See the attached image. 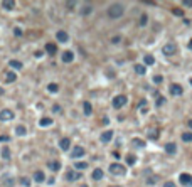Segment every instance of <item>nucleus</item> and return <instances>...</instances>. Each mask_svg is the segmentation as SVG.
Masks as SVG:
<instances>
[{
    "instance_id": "obj_1",
    "label": "nucleus",
    "mask_w": 192,
    "mask_h": 187,
    "mask_svg": "<svg viewBox=\"0 0 192 187\" xmlns=\"http://www.w3.org/2000/svg\"><path fill=\"white\" fill-rule=\"evenodd\" d=\"M123 14H125V5L123 4H113V5H110V9H108L110 19H120Z\"/></svg>"
},
{
    "instance_id": "obj_2",
    "label": "nucleus",
    "mask_w": 192,
    "mask_h": 187,
    "mask_svg": "<svg viewBox=\"0 0 192 187\" xmlns=\"http://www.w3.org/2000/svg\"><path fill=\"white\" fill-rule=\"evenodd\" d=\"M125 103H126V96H125V94H118V96L113 98V108H115V110H120V108L125 106Z\"/></svg>"
},
{
    "instance_id": "obj_3",
    "label": "nucleus",
    "mask_w": 192,
    "mask_h": 187,
    "mask_svg": "<svg viewBox=\"0 0 192 187\" xmlns=\"http://www.w3.org/2000/svg\"><path fill=\"white\" fill-rule=\"evenodd\" d=\"M110 172L113 175H123L125 172H126V169H125L121 164H111V165H110Z\"/></svg>"
},
{
    "instance_id": "obj_4",
    "label": "nucleus",
    "mask_w": 192,
    "mask_h": 187,
    "mask_svg": "<svg viewBox=\"0 0 192 187\" xmlns=\"http://www.w3.org/2000/svg\"><path fill=\"white\" fill-rule=\"evenodd\" d=\"M162 52L165 56H174L175 52H177V46H175L174 42H167L165 46L162 47Z\"/></svg>"
},
{
    "instance_id": "obj_5",
    "label": "nucleus",
    "mask_w": 192,
    "mask_h": 187,
    "mask_svg": "<svg viewBox=\"0 0 192 187\" xmlns=\"http://www.w3.org/2000/svg\"><path fill=\"white\" fill-rule=\"evenodd\" d=\"M81 177H83V174H81V172H78V170H69L68 174H66V180H69V182L79 180Z\"/></svg>"
},
{
    "instance_id": "obj_6",
    "label": "nucleus",
    "mask_w": 192,
    "mask_h": 187,
    "mask_svg": "<svg viewBox=\"0 0 192 187\" xmlns=\"http://www.w3.org/2000/svg\"><path fill=\"white\" fill-rule=\"evenodd\" d=\"M179 182L182 184V185H192V175L190 174H180L179 177Z\"/></svg>"
},
{
    "instance_id": "obj_7",
    "label": "nucleus",
    "mask_w": 192,
    "mask_h": 187,
    "mask_svg": "<svg viewBox=\"0 0 192 187\" xmlns=\"http://www.w3.org/2000/svg\"><path fill=\"white\" fill-rule=\"evenodd\" d=\"M14 111L12 110H2L0 111V120H4V121H9V120L14 118Z\"/></svg>"
},
{
    "instance_id": "obj_8",
    "label": "nucleus",
    "mask_w": 192,
    "mask_h": 187,
    "mask_svg": "<svg viewBox=\"0 0 192 187\" xmlns=\"http://www.w3.org/2000/svg\"><path fill=\"white\" fill-rule=\"evenodd\" d=\"M56 39H57V41H59V42H68L69 41V35H68V32H66V30H57V32H56Z\"/></svg>"
},
{
    "instance_id": "obj_9",
    "label": "nucleus",
    "mask_w": 192,
    "mask_h": 187,
    "mask_svg": "<svg viewBox=\"0 0 192 187\" xmlns=\"http://www.w3.org/2000/svg\"><path fill=\"white\" fill-rule=\"evenodd\" d=\"M170 93L174 94V96H180V94L184 93V89L180 84H177V83H174V84H170Z\"/></svg>"
},
{
    "instance_id": "obj_10",
    "label": "nucleus",
    "mask_w": 192,
    "mask_h": 187,
    "mask_svg": "<svg viewBox=\"0 0 192 187\" xmlns=\"http://www.w3.org/2000/svg\"><path fill=\"white\" fill-rule=\"evenodd\" d=\"M2 184H5L7 187H10V185L15 184V179H14L12 175H9V174H4L2 175Z\"/></svg>"
},
{
    "instance_id": "obj_11",
    "label": "nucleus",
    "mask_w": 192,
    "mask_h": 187,
    "mask_svg": "<svg viewBox=\"0 0 192 187\" xmlns=\"http://www.w3.org/2000/svg\"><path fill=\"white\" fill-rule=\"evenodd\" d=\"M111 138H113V130H106V132L101 133V142L103 143H110Z\"/></svg>"
},
{
    "instance_id": "obj_12",
    "label": "nucleus",
    "mask_w": 192,
    "mask_h": 187,
    "mask_svg": "<svg viewBox=\"0 0 192 187\" xmlns=\"http://www.w3.org/2000/svg\"><path fill=\"white\" fill-rule=\"evenodd\" d=\"M73 59H74L73 51H64V52H62V63L69 64V63H73Z\"/></svg>"
},
{
    "instance_id": "obj_13",
    "label": "nucleus",
    "mask_w": 192,
    "mask_h": 187,
    "mask_svg": "<svg viewBox=\"0 0 192 187\" xmlns=\"http://www.w3.org/2000/svg\"><path fill=\"white\" fill-rule=\"evenodd\" d=\"M83 155H84V149H83V147H74L73 152H71V157L73 158H79V157H83Z\"/></svg>"
},
{
    "instance_id": "obj_14",
    "label": "nucleus",
    "mask_w": 192,
    "mask_h": 187,
    "mask_svg": "<svg viewBox=\"0 0 192 187\" xmlns=\"http://www.w3.org/2000/svg\"><path fill=\"white\" fill-rule=\"evenodd\" d=\"M165 152L170 153V155H174V153L177 152V145H175L174 142H169V143H165Z\"/></svg>"
},
{
    "instance_id": "obj_15",
    "label": "nucleus",
    "mask_w": 192,
    "mask_h": 187,
    "mask_svg": "<svg viewBox=\"0 0 192 187\" xmlns=\"http://www.w3.org/2000/svg\"><path fill=\"white\" fill-rule=\"evenodd\" d=\"M2 9H5V10H14V9H15V2L4 0V2H2Z\"/></svg>"
},
{
    "instance_id": "obj_16",
    "label": "nucleus",
    "mask_w": 192,
    "mask_h": 187,
    "mask_svg": "<svg viewBox=\"0 0 192 187\" xmlns=\"http://www.w3.org/2000/svg\"><path fill=\"white\" fill-rule=\"evenodd\" d=\"M34 179H35V182L42 184L44 180H46V175H44V172H41V170H37V172H34Z\"/></svg>"
},
{
    "instance_id": "obj_17",
    "label": "nucleus",
    "mask_w": 192,
    "mask_h": 187,
    "mask_svg": "<svg viewBox=\"0 0 192 187\" xmlns=\"http://www.w3.org/2000/svg\"><path fill=\"white\" fill-rule=\"evenodd\" d=\"M69 145H71V140H69V138H62V140L59 142L61 150H64V152H66V150H69Z\"/></svg>"
},
{
    "instance_id": "obj_18",
    "label": "nucleus",
    "mask_w": 192,
    "mask_h": 187,
    "mask_svg": "<svg viewBox=\"0 0 192 187\" xmlns=\"http://www.w3.org/2000/svg\"><path fill=\"white\" fill-rule=\"evenodd\" d=\"M83 111H84V115H86V116H90L91 113H93V108H91V103H88V101H84V103H83Z\"/></svg>"
},
{
    "instance_id": "obj_19",
    "label": "nucleus",
    "mask_w": 192,
    "mask_h": 187,
    "mask_svg": "<svg viewBox=\"0 0 192 187\" xmlns=\"http://www.w3.org/2000/svg\"><path fill=\"white\" fill-rule=\"evenodd\" d=\"M2 158H5V160H9L10 158V149L9 147H7V145H4V147H2Z\"/></svg>"
},
{
    "instance_id": "obj_20",
    "label": "nucleus",
    "mask_w": 192,
    "mask_h": 187,
    "mask_svg": "<svg viewBox=\"0 0 192 187\" xmlns=\"http://www.w3.org/2000/svg\"><path fill=\"white\" fill-rule=\"evenodd\" d=\"M47 165H49V169H51V170H54V172H57V170L61 169V162H57V160H52V162H49Z\"/></svg>"
},
{
    "instance_id": "obj_21",
    "label": "nucleus",
    "mask_w": 192,
    "mask_h": 187,
    "mask_svg": "<svg viewBox=\"0 0 192 187\" xmlns=\"http://www.w3.org/2000/svg\"><path fill=\"white\" fill-rule=\"evenodd\" d=\"M91 177H93L94 180H101V179H103V170L101 169H94V172H93Z\"/></svg>"
},
{
    "instance_id": "obj_22",
    "label": "nucleus",
    "mask_w": 192,
    "mask_h": 187,
    "mask_svg": "<svg viewBox=\"0 0 192 187\" xmlns=\"http://www.w3.org/2000/svg\"><path fill=\"white\" fill-rule=\"evenodd\" d=\"M15 78H17V76H15V72H14V71H9L7 74H5V81H7V83H14Z\"/></svg>"
},
{
    "instance_id": "obj_23",
    "label": "nucleus",
    "mask_w": 192,
    "mask_h": 187,
    "mask_svg": "<svg viewBox=\"0 0 192 187\" xmlns=\"http://www.w3.org/2000/svg\"><path fill=\"white\" fill-rule=\"evenodd\" d=\"M9 64H10V68H14V69H22V63L20 61H15V59H12V61H9Z\"/></svg>"
},
{
    "instance_id": "obj_24",
    "label": "nucleus",
    "mask_w": 192,
    "mask_h": 187,
    "mask_svg": "<svg viewBox=\"0 0 192 187\" xmlns=\"http://www.w3.org/2000/svg\"><path fill=\"white\" fill-rule=\"evenodd\" d=\"M15 133H17L19 136H24L27 133V130H26V127H24V125H19V127L15 128Z\"/></svg>"
},
{
    "instance_id": "obj_25",
    "label": "nucleus",
    "mask_w": 192,
    "mask_h": 187,
    "mask_svg": "<svg viewBox=\"0 0 192 187\" xmlns=\"http://www.w3.org/2000/svg\"><path fill=\"white\" fill-rule=\"evenodd\" d=\"M135 72L140 74V76H143V74H145V66H142V64H135Z\"/></svg>"
},
{
    "instance_id": "obj_26",
    "label": "nucleus",
    "mask_w": 192,
    "mask_h": 187,
    "mask_svg": "<svg viewBox=\"0 0 192 187\" xmlns=\"http://www.w3.org/2000/svg\"><path fill=\"white\" fill-rule=\"evenodd\" d=\"M39 125H41V127H49V125H52V120L51 118H41L39 120Z\"/></svg>"
},
{
    "instance_id": "obj_27",
    "label": "nucleus",
    "mask_w": 192,
    "mask_h": 187,
    "mask_svg": "<svg viewBox=\"0 0 192 187\" xmlns=\"http://www.w3.org/2000/svg\"><path fill=\"white\" fill-rule=\"evenodd\" d=\"M46 51H47V54H56V46L52 42L46 44Z\"/></svg>"
},
{
    "instance_id": "obj_28",
    "label": "nucleus",
    "mask_w": 192,
    "mask_h": 187,
    "mask_svg": "<svg viewBox=\"0 0 192 187\" xmlns=\"http://www.w3.org/2000/svg\"><path fill=\"white\" fill-rule=\"evenodd\" d=\"M143 61H145L147 66H152V64L155 63V57H154V56H150V54H147V56H145V59H143Z\"/></svg>"
},
{
    "instance_id": "obj_29",
    "label": "nucleus",
    "mask_w": 192,
    "mask_h": 187,
    "mask_svg": "<svg viewBox=\"0 0 192 187\" xmlns=\"http://www.w3.org/2000/svg\"><path fill=\"white\" fill-rule=\"evenodd\" d=\"M78 169V172H79V170H84V169H88V164H86V162H76V165H74Z\"/></svg>"
},
{
    "instance_id": "obj_30",
    "label": "nucleus",
    "mask_w": 192,
    "mask_h": 187,
    "mask_svg": "<svg viewBox=\"0 0 192 187\" xmlns=\"http://www.w3.org/2000/svg\"><path fill=\"white\" fill-rule=\"evenodd\" d=\"M47 89H49L51 93H57V91H59V86L56 84V83H51V84L47 86Z\"/></svg>"
},
{
    "instance_id": "obj_31",
    "label": "nucleus",
    "mask_w": 192,
    "mask_h": 187,
    "mask_svg": "<svg viewBox=\"0 0 192 187\" xmlns=\"http://www.w3.org/2000/svg\"><path fill=\"white\" fill-rule=\"evenodd\" d=\"M91 10H93V7H91L90 4H88V5H84V7H83L81 14H83V15H88V14H91Z\"/></svg>"
},
{
    "instance_id": "obj_32",
    "label": "nucleus",
    "mask_w": 192,
    "mask_h": 187,
    "mask_svg": "<svg viewBox=\"0 0 192 187\" xmlns=\"http://www.w3.org/2000/svg\"><path fill=\"white\" fill-rule=\"evenodd\" d=\"M182 140H184V142H192V133H190V132L182 133Z\"/></svg>"
},
{
    "instance_id": "obj_33",
    "label": "nucleus",
    "mask_w": 192,
    "mask_h": 187,
    "mask_svg": "<svg viewBox=\"0 0 192 187\" xmlns=\"http://www.w3.org/2000/svg\"><path fill=\"white\" fill-rule=\"evenodd\" d=\"M148 138L157 140V138H158V132H157V130H150V132H148Z\"/></svg>"
},
{
    "instance_id": "obj_34",
    "label": "nucleus",
    "mask_w": 192,
    "mask_h": 187,
    "mask_svg": "<svg viewBox=\"0 0 192 187\" xmlns=\"http://www.w3.org/2000/svg\"><path fill=\"white\" fill-rule=\"evenodd\" d=\"M20 184L22 185H26V187H29L30 185V179L29 177H20Z\"/></svg>"
},
{
    "instance_id": "obj_35",
    "label": "nucleus",
    "mask_w": 192,
    "mask_h": 187,
    "mask_svg": "<svg viewBox=\"0 0 192 187\" xmlns=\"http://www.w3.org/2000/svg\"><path fill=\"white\" fill-rule=\"evenodd\" d=\"M147 22H148V17H147V14H143L140 17V26H147Z\"/></svg>"
},
{
    "instance_id": "obj_36",
    "label": "nucleus",
    "mask_w": 192,
    "mask_h": 187,
    "mask_svg": "<svg viewBox=\"0 0 192 187\" xmlns=\"http://www.w3.org/2000/svg\"><path fill=\"white\" fill-rule=\"evenodd\" d=\"M126 162L130 165H133V164H135V155H126Z\"/></svg>"
},
{
    "instance_id": "obj_37",
    "label": "nucleus",
    "mask_w": 192,
    "mask_h": 187,
    "mask_svg": "<svg viewBox=\"0 0 192 187\" xmlns=\"http://www.w3.org/2000/svg\"><path fill=\"white\" fill-rule=\"evenodd\" d=\"M14 35H15V37H20V35H22V29L15 27V29H14Z\"/></svg>"
},
{
    "instance_id": "obj_38",
    "label": "nucleus",
    "mask_w": 192,
    "mask_h": 187,
    "mask_svg": "<svg viewBox=\"0 0 192 187\" xmlns=\"http://www.w3.org/2000/svg\"><path fill=\"white\" fill-rule=\"evenodd\" d=\"M174 15H179V17H182V15H184V10H179V9H174Z\"/></svg>"
},
{
    "instance_id": "obj_39",
    "label": "nucleus",
    "mask_w": 192,
    "mask_h": 187,
    "mask_svg": "<svg viewBox=\"0 0 192 187\" xmlns=\"http://www.w3.org/2000/svg\"><path fill=\"white\" fill-rule=\"evenodd\" d=\"M154 83H157V84H160V83H162V76H154Z\"/></svg>"
},
{
    "instance_id": "obj_40",
    "label": "nucleus",
    "mask_w": 192,
    "mask_h": 187,
    "mask_svg": "<svg viewBox=\"0 0 192 187\" xmlns=\"http://www.w3.org/2000/svg\"><path fill=\"white\" fill-rule=\"evenodd\" d=\"M133 143H135V145H138L140 149H142V147H145V143H143L142 140H133Z\"/></svg>"
},
{
    "instance_id": "obj_41",
    "label": "nucleus",
    "mask_w": 192,
    "mask_h": 187,
    "mask_svg": "<svg viewBox=\"0 0 192 187\" xmlns=\"http://www.w3.org/2000/svg\"><path fill=\"white\" fill-rule=\"evenodd\" d=\"M52 111H54V113H59V111H61V106H59V105H54V106H52Z\"/></svg>"
},
{
    "instance_id": "obj_42",
    "label": "nucleus",
    "mask_w": 192,
    "mask_h": 187,
    "mask_svg": "<svg viewBox=\"0 0 192 187\" xmlns=\"http://www.w3.org/2000/svg\"><path fill=\"white\" fill-rule=\"evenodd\" d=\"M9 140H10V138L7 135H0V142H9Z\"/></svg>"
},
{
    "instance_id": "obj_43",
    "label": "nucleus",
    "mask_w": 192,
    "mask_h": 187,
    "mask_svg": "<svg viewBox=\"0 0 192 187\" xmlns=\"http://www.w3.org/2000/svg\"><path fill=\"white\" fill-rule=\"evenodd\" d=\"M163 103H165V98H162V96H160V98L157 100V105L160 106V105H163Z\"/></svg>"
},
{
    "instance_id": "obj_44",
    "label": "nucleus",
    "mask_w": 192,
    "mask_h": 187,
    "mask_svg": "<svg viewBox=\"0 0 192 187\" xmlns=\"http://www.w3.org/2000/svg\"><path fill=\"white\" fill-rule=\"evenodd\" d=\"M184 5L185 7H192V0H184Z\"/></svg>"
},
{
    "instance_id": "obj_45",
    "label": "nucleus",
    "mask_w": 192,
    "mask_h": 187,
    "mask_svg": "<svg viewBox=\"0 0 192 187\" xmlns=\"http://www.w3.org/2000/svg\"><path fill=\"white\" fill-rule=\"evenodd\" d=\"M163 187H177V185H175L174 182H165V184H163Z\"/></svg>"
},
{
    "instance_id": "obj_46",
    "label": "nucleus",
    "mask_w": 192,
    "mask_h": 187,
    "mask_svg": "<svg viewBox=\"0 0 192 187\" xmlns=\"http://www.w3.org/2000/svg\"><path fill=\"white\" fill-rule=\"evenodd\" d=\"M71 7H74V2H68V9L71 10Z\"/></svg>"
},
{
    "instance_id": "obj_47",
    "label": "nucleus",
    "mask_w": 192,
    "mask_h": 187,
    "mask_svg": "<svg viewBox=\"0 0 192 187\" xmlns=\"http://www.w3.org/2000/svg\"><path fill=\"white\" fill-rule=\"evenodd\" d=\"M189 49H190V51H192V39H190V41H189Z\"/></svg>"
},
{
    "instance_id": "obj_48",
    "label": "nucleus",
    "mask_w": 192,
    "mask_h": 187,
    "mask_svg": "<svg viewBox=\"0 0 192 187\" xmlns=\"http://www.w3.org/2000/svg\"><path fill=\"white\" fill-rule=\"evenodd\" d=\"M187 125H189V128L192 130V120H189V123H187Z\"/></svg>"
},
{
    "instance_id": "obj_49",
    "label": "nucleus",
    "mask_w": 192,
    "mask_h": 187,
    "mask_svg": "<svg viewBox=\"0 0 192 187\" xmlns=\"http://www.w3.org/2000/svg\"><path fill=\"white\" fill-rule=\"evenodd\" d=\"M2 94H4V89H2V86H0V96H2Z\"/></svg>"
},
{
    "instance_id": "obj_50",
    "label": "nucleus",
    "mask_w": 192,
    "mask_h": 187,
    "mask_svg": "<svg viewBox=\"0 0 192 187\" xmlns=\"http://www.w3.org/2000/svg\"><path fill=\"white\" fill-rule=\"evenodd\" d=\"M189 83H190V86H192V78H190V79H189Z\"/></svg>"
},
{
    "instance_id": "obj_51",
    "label": "nucleus",
    "mask_w": 192,
    "mask_h": 187,
    "mask_svg": "<svg viewBox=\"0 0 192 187\" xmlns=\"http://www.w3.org/2000/svg\"><path fill=\"white\" fill-rule=\"evenodd\" d=\"M111 187H118V185H111Z\"/></svg>"
}]
</instances>
